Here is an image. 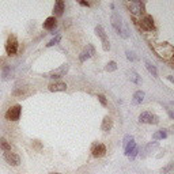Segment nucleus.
<instances>
[{
  "mask_svg": "<svg viewBox=\"0 0 174 174\" xmlns=\"http://www.w3.org/2000/svg\"><path fill=\"white\" fill-rule=\"evenodd\" d=\"M95 34L98 35V37L101 38V42H102V48L105 52H108L109 49H110V42H109V38H108V34L105 33V30H103L102 26H95Z\"/></svg>",
  "mask_w": 174,
  "mask_h": 174,
  "instance_id": "f257e3e1",
  "label": "nucleus"
},
{
  "mask_svg": "<svg viewBox=\"0 0 174 174\" xmlns=\"http://www.w3.org/2000/svg\"><path fill=\"white\" fill-rule=\"evenodd\" d=\"M5 52H7L8 56H14V54L18 52V40H16L15 35H10L5 42Z\"/></svg>",
  "mask_w": 174,
  "mask_h": 174,
  "instance_id": "f03ea898",
  "label": "nucleus"
},
{
  "mask_svg": "<svg viewBox=\"0 0 174 174\" xmlns=\"http://www.w3.org/2000/svg\"><path fill=\"white\" fill-rule=\"evenodd\" d=\"M21 111H22V106L21 105H14L5 111V118L10 121H18L21 117Z\"/></svg>",
  "mask_w": 174,
  "mask_h": 174,
  "instance_id": "7ed1b4c3",
  "label": "nucleus"
},
{
  "mask_svg": "<svg viewBox=\"0 0 174 174\" xmlns=\"http://www.w3.org/2000/svg\"><path fill=\"white\" fill-rule=\"evenodd\" d=\"M139 121L143 122V124H158L159 118H158V116L150 113V111H143V113L139 116Z\"/></svg>",
  "mask_w": 174,
  "mask_h": 174,
  "instance_id": "20e7f679",
  "label": "nucleus"
},
{
  "mask_svg": "<svg viewBox=\"0 0 174 174\" xmlns=\"http://www.w3.org/2000/svg\"><path fill=\"white\" fill-rule=\"evenodd\" d=\"M68 69H69V65L65 63V64H63L61 67H59L57 69H54V71H52V72H49V73H46V78H53V79H59V78H61V76H64L65 73L68 72Z\"/></svg>",
  "mask_w": 174,
  "mask_h": 174,
  "instance_id": "39448f33",
  "label": "nucleus"
},
{
  "mask_svg": "<svg viewBox=\"0 0 174 174\" xmlns=\"http://www.w3.org/2000/svg\"><path fill=\"white\" fill-rule=\"evenodd\" d=\"M4 159H5V162H7L8 165L14 166V167L19 166V163H21V158H19V155L15 154V152H11V151L4 152Z\"/></svg>",
  "mask_w": 174,
  "mask_h": 174,
  "instance_id": "423d86ee",
  "label": "nucleus"
},
{
  "mask_svg": "<svg viewBox=\"0 0 174 174\" xmlns=\"http://www.w3.org/2000/svg\"><path fill=\"white\" fill-rule=\"evenodd\" d=\"M91 154L94 158H102L106 155V147L102 143H94L91 147Z\"/></svg>",
  "mask_w": 174,
  "mask_h": 174,
  "instance_id": "0eeeda50",
  "label": "nucleus"
},
{
  "mask_svg": "<svg viewBox=\"0 0 174 174\" xmlns=\"http://www.w3.org/2000/svg\"><path fill=\"white\" fill-rule=\"evenodd\" d=\"M127 5L133 15L144 12V3H141V2H130V3H128Z\"/></svg>",
  "mask_w": 174,
  "mask_h": 174,
  "instance_id": "6e6552de",
  "label": "nucleus"
},
{
  "mask_svg": "<svg viewBox=\"0 0 174 174\" xmlns=\"http://www.w3.org/2000/svg\"><path fill=\"white\" fill-rule=\"evenodd\" d=\"M111 24H113V27L116 29V31L118 33V34H122V19L118 14L114 12L113 15H111Z\"/></svg>",
  "mask_w": 174,
  "mask_h": 174,
  "instance_id": "1a4fd4ad",
  "label": "nucleus"
},
{
  "mask_svg": "<svg viewBox=\"0 0 174 174\" xmlns=\"http://www.w3.org/2000/svg\"><path fill=\"white\" fill-rule=\"evenodd\" d=\"M140 26H141V29H144V30H154V19H152V16L151 15H146L143 19H141V22H140Z\"/></svg>",
  "mask_w": 174,
  "mask_h": 174,
  "instance_id": "9d476101",
  "label": "nucleus"
},
{
  "mask_svg": "<svg viewBox=\"0 0 174 174\" xmlns=\"http://www.w3.org/2000/svg\"><path fill=\"white\" fill-rule=\"evenodd\" d=\"M49 91L52 92H57V91H65L67 90V84L64 83V82H53V83H50L48 86Z\"/></svg>",
  "mask_w": 174,
  "mask_h": 174,
  "instance_id": "9b49d317",
  "label": "nucleus"
},
{
  "mask_svg": "<svg viewBox=\"0 0 174 174\" xmlns=\"http://www.w3.org/2000/svg\"><path fill=\"white\" fill-rule=\"evenodd\" d=\"M113 128V120H111V117L109 116H105L102 120V125H101V129L103 130V132H109V130Z\"/></svg>",
  "mask_w": 174,
  "mask_h": 174,
  "instance_id": "f8f14e48",
  "label": "nucleus"
},
{
  "mask_svg": "<svg viewBox=\"0 0 174 174\" xmlns=\"http://www.w3.org/2000/svg\"><path fill=\"white\" fill-rule=\"evenodd\" d=\"M64 7H65L64 2H63V0H57V2L54 3V7H53L54 16H61L63 12H64Z\"/></svg>",
  "mask_w": 174,
  "mask_h": 174,
  "instance_id": "ddd939ff",
  "label": "nucleus"
},
{
  "mask_svg": "<svg viewBox=\"0 0 174 174\" xmlns=\"http://www.w3.org/2000/svg\"><path fill=\"white\" fill-rule=\"evenodd\" d=\"M42 26H44V29H45V30H53L54 27L57 26L56 18H54V16H49V18H46Z\"/></svg>",
  "mask_w": 174,
  "mask_h": 174,
  "instance_id": "4468645a",
  "label": "nucleus"
},
{
  "mask_svg": "<svg viewBox=\"0 0 174 174\" xmlns=\"http://www.w3.org/2000/svg\"><path fill=\"white\" fill-rule=\"evenodd\" d=\"M144 101V92L143 91H136L132 97V103L133 105H139Z\"/></svg>",
  "mask_w": 174,
  "mask_h": 174,
  "instance_id": "2eb2a0df",
  "label": "nucleus"
},
{
  "mask_svg": "<svg viewBox=\"0 0 174 174\" xmlns=\"http://www.w3.org/2000/svg\"><path fill=\"white\" fill-rule=\"evenodd\" d=\"M146 68H147V71H148L150 73H151L152 76H155L156 78L158 76V71H156V67H155L152 63H150V61H146Z\"/></svg>",
  "mask_w": 174,
  "mask_h": 174,
  "instance_id": "dca6fc26",
  "label": "nucleus"
},
{
  "mask_svg": "<svg viewBox=\"0 0 174 174\" xmlns=\"http://www.w3.org/2000/svg\"><path fill=\"white\" fill-rule=\"evenodd\" d=\"M136 147H137V146H136L135 141H133V140H132V141H129V143H128L127 146L124 147V150H125V155H127V156H129V154L133 151V150L136 148Z\"/></svg>",
  "mask_w": 174,
  "mask_h": 174,
  "instance_id": "f3484780",
  "label": "nucleus"
},
{
  "mask_svg": "<svg viewBox=\"0 0 174 174\" xmlns=\"http://www.w3.org/2000/svg\"><path fill=\"white\" fill-rule=\"evenodd\" d=\"M0 148H2L4 152L5 151H11V144L8 143L4 137H0Z\"/></svg>",
  "mask_w": 174,
  "mask_h": 174,
  "instance_id": "a211bd4d",
  "label": "nucleus"
},
{
  "mask_svg": "<svg viewBox=\"0 0 174 174\" xmlns=\"http://www.w3.org/2000/svg\"><path fill=\"white\" fill-rule=\"evenodd\" d=\"M129 76H130V80H132L133 83H136V84H140L141 83V78L139 76V73L136 72V71H130Z\"/></svg>",
  "mask_w": 174,
  "mask_h": 174,
  "instance_id": "6ab92c4d",
  "label": "nucleus"
},
{
  "mask_svg": "<svg viewBox=\"0 0 174 174\" xmlns=\"http://www.w3.org/2000/svg\"><path fill=\"white\" fill-rule=\"evenodd\" d=\"M152 137H154L155 140H158V139H166L167 137V132H166L165 129H160V130H158V132H155L154 135H152Z\"/></svg>",
  "mask_w": 174,
  "mask_h": 174,
  "instance_id": "aec40b11",
  "label": "nucleus"
},
{
  "mask_svg": "<svg viewBox=\"0 0 174 174\" xmlns=\"http://www.w3.org/2000/svg\"><path fill=\"white\" fill-rule=\"evenodd\" d=\"M105 69L108 71V72H111V71H116L117 69V63L116 61H109L108 65L105 67Z\"/></svg>",
  "mask_w": 174,
  "mask_h": 174,
  "instance_id": "412c9836",
  "label": "nucleus"
},
{
  "mask_svg": "<svg viewBox=\"0 0 174 174\" xmlns=\"http://www.w3.org/2000/svg\"><path fill=\"white\" fill-rule=\"evenodd\" d=\"M60 40H61V37H60V35H56V37L52 38V40L49 41L48 44H46V46H48V48H50V46H53V45H56V44H59Z\"/></svg>",
  "mask_w": 174,
  "mask_h": 174,
  "instance_id": "4be33fe9",
  "label": "nucleus"
},
{
  "mask_svg": "<svg viewBox=\"0 0 174 174\" xmlns=\"http://www.w3.org/2000/svg\"><path fill=\"white\" fill-rule=\"evenodd\" d=\"M84 50H86V53L89 54L90 57H91V56H94V54H95V49H94V46H92V45H90V44L86 46V49H84Z\"/></svg>",
  "mask_w": 174,
  "mask_h": 174,
  "instance_id": "5701e85b",
  "label": "nucleus"
},
{
  "mask_svg": "<svg viewBox=\"0 0 174 174\" xmlns=\"http://www.w3.org/2000/svg\"><path fill=\"white\" fill-rule=\"evenodd\" d=\"M10 76H11V68L10 67H4V69H3V79L7 80Z\"/></svg>",
  "mask_w": 174,
  "mask_h": 174,
  "instance_id": "b1692460",
  "label": "nucleus"
},
{
  "mask_svg": "<svg viewBox=\"0 0 174 174\" xmlns=\"http://www.w3.org/2000/svg\"><path fill=\"white\" fill-rule=\"evenodd\" d=\"M156 147H158V141H152V143H150L148 146L146 147V151H147V152H151V150L154 151Z\"/></svg>",
  "mask_w": 174,
  "mask_h": 174,
  "instance_id": "393cba45",
  "label": "nucleus"
},
{
  "mask_svg": "<svg viewBox=\"0 0 174 174\" xmlns=\"http://www.w3.org/2000/svg\"><path fill=\"white\" fill-rule=\"evenodd\" d=\"M98 99H99V102H101V105H102V106H106V105H108V101H106L105 95L99 94V95H98Z\"/></svg>",
  "mask_w": 174,
  "mask_h": 174,
  "instance_id": "a878e982",
  "label": "nucleus"
},
{
  "mask_svg": "<svg viewBox=\"0 0 174 174\" xmlns=\"http://www.w3.org/2000/svg\"><path fill=\"white\" fill-rule=\"evenodd\" d=\"M89 57H90V56L86 53V50H83V52H82V53H80V56H79V60H80V61L83 63V61H86V60L89 59Z\"/></svg>",
  "mask_w": 174,
  "mask_h": 174,
  "instance_id": "bb28decb",
  "label": "nucleus"
},
{
  "mask_svg": "<svg viewBox=\"0 0 174 174\" xmlns=\"http://www.w3.org/2000/svg\"><path fill=\"white\" fill-rule=\"evenodd\" d=\"M132 140H133V137H132V136H130V135H127V136H125V137H124V140H122V144H124V147L127 146V144L129 143V141H132Z\"/></svg>",
  "mask_w": 174,
  "mask_h": 174,
  "instance_id": "cd10ccee",
  "label": "nucleus"
},
{
  "mask_svg": "<svg viewBox=\"0 0 174 174\" xmlns=\"http://www.w3.org/2000/svg\"><path fill=\"white\" fill-rule=\"evenodd\" d=\"M137 151H139V148H137V147H136V148L133 150V151L129 154V156H128V158H130V159H135V156H136V155H137Z\"/></svg>",
  "mask_w": 174,
  "mask_h": 174,
  "instance_id": "c85d7f7f",
  "label": "nucleus"
},
{
  "mask_svg": "<svg viewBox=\"0 0 174 174\" xmlns=\"http://www.w3.org/2000/svg\"><path fill=\"white\" fill-rule=\"evenodd\" d=\"M127 57H128V60H130V61H133V60H135L133 53H132V52H129V50H127Z\"/></svg>",
  "mask_w": 174,
  "mask_h": 174,
  "instance_id": "c756f323",
  "label": "nucleus"
},
{
  "mask_svg": "<svg viewBox=\"0 0 174 174\" xmlns=\"http://www.w3.org/2000/svg\"><path fill=\"white\" fill-rule=\"evenodd\" d=\"M33 144H34V146H35V148H38V150L41 148V143H40V141H38V140L33 141Z\"/></svg>",
  "mask_w": 174,
  "mask_h": 174,
  "instance_id": "7c9ffc66",
  "label": "nucleus"
},
{
  "mask_svg": "<svg viewBox=\"0 0 174 174\" xmlns=\"http://www.w3.org/2000/svg\"><path fill=\"white\" fill-rule=\"evenodd\" d=\"M79 4H80V5H84V7H89L90 3H87V2H79Z\"/></svg>",
  "mask_w": 174,
  "mask_h": 174,
  "instance_id": "2f4dec72",
  "label": "nucleus"
},
{
  "mask_svg": "<svg viewBox=\"0 0 174 174\" xmlns=\"http://www.w3.org/2000/svg\"><path fill=\"white\" fill-rule=\"evenodd\" d=\"M50 174H60V173H50Z\"/></svg>",
  "mask_w": 174,
  "mask_h": 174,
  "instance_id": "473e14b6",
  "label": "nucleus"
}]
</instances>
